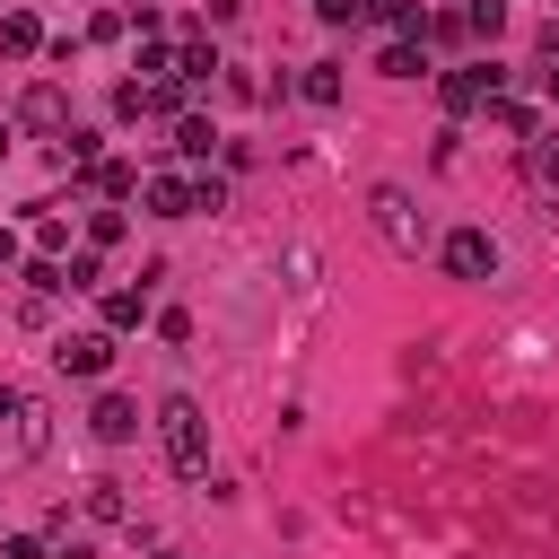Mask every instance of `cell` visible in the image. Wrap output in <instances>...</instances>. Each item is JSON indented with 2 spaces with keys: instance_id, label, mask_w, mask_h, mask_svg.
Here are the masks:
<instances>
[{
  "instance_id": "6da1fadb",
  "label": "cell",
  "mask_w": 559,
  "mask_h": 559,
  "mask_svg": "<svg viewBox=\"0 0 559 559\" xmlns=\"http://www.w3.org/2000/svg\"><path fill=\"white\" fill-rule=\"evenodd\" d=\"M157 437H166V463H175L183 480H210V419H201L192 393H166V402H157Z\"/></svg>"
},
{
  "instance_id": "7a4b0ae2",
  "label": "cell",
  "mask_w": 559,
  "mask_h": 559,
  "mask_svg": "<svg viewBox=\"0 0 559 559\" xmlns=\"http://www.w3.org/2000/svg\"><path fill=\"white\" fill-rule=\"evenodd\" d=\"M367 218H376V236H384L402 262H419V253L437 245V236H428V210H419L402 183H376V192H367Z\"/></svg>"
},
{
  "instance_id": "3957f363",
  "label": "cell",
  "mask_w": 559,
  "mask_h": 559,
  "mask_svg": "<svg viewBox=\"0 0 559 559\" xmlns=\"http://www.w3.org/2000/svg\"><path fill=\"white\" fill-rule=\"evenodd\" d=\"M437 96H445V114H489V105L507 96V70H498V61H472V70H437Z\"/></svg>"
},
{
  "instance_id": "277c9868",
  "label": "cell",
  "mask_w": 559,
  "mask_h": 559,
  "mask_svg": "<svg viewBox=\"0 0 559 559\" xmlns=\"http://www.w3.org/2000/svg\"><path fill=\"white\" fill-rule=\"evenodd\" d=\"M114 122H183V87L175 79H122L114 87Z\"/></svg>"
},
{
  "instance_id": "5b68a950",
  "label": "cell",
  "mask_w": 559,
  "mask_h": 559,
  "mask_svg": "<svg viewBox=\"0 0 559 559\" xmlns=\"http://www.w3.org/2000/svg\"><path fill=\"white\" fill-rule=\"evenodd\" d=\"M437 253H445L454 280H498V236H489V227H445Z\"/></svg>"
},
{
  "instance_id": "8992f818",
  "label": "cell",
  "mask_w": 559,
  "mask_h": 559,
  "mask_svg": "<svg viewBox=\"0 0 559 559\" xmlns=\"http://www.w3.org/2000/svg\"><path fill=\"white\" fill-rule=\"evenodd\" d=\"M17 131H70V96L52 87V79H26V96H17Z\"/></svg>"
},
{
  "instance_id": "52a82bcc",
  "label": "cell",
  "mask_w": 559,
  "mask_h": 559,
  "mask_svg": "<svg viewBox=\"0 0 559 559\" xmlns=\"http://www.w3.org/2000/svg\"><path fill=\"white\" fill-rule=\"evenodd\" d=\"M52 367L61 376H105L114 367V332H61L52 341Z\"/></svg>"
},
{
  "instance_id": "ba28073f",
  "label": "cell",
  "mask_w": 559,
  "mask_h": 559,
  "mask_svg": "<svg viewBox=\"0 0 559 559\" xmlns=\"http://www.w3.org/2000/svg\"><path fill=\"white\" fill-rule=\"evenodd\" d=\"M87 437H96V445H131V437H140V402H131V393H96Z\"/></svg>"
},
{
  "instance_id": "9c48e42d",
  "label": "cell",
  "mask_w": 559,
  "mask_h": 559,
  "mask_svg": "<svg viewBox=\"0 0 559 559\" xmlns=\"http://www.w3.org/2000/svg\"><path fill=\"white\" fill-rule=\"evenodd\" d=\"M79 515H87V524H140V515H131V489H122L114 472H96V480L79 489Z\"/></svg>"
},
{
  "instance_id": "30bf717a",
  "label": "cell",
  "mask_w": 559,
  "mask_h": 559,
  "mask_svg": "<svg viewBox=\"0 0 559 559\" xmlns=\"http://www.w3.org/2000/svg\"><path fill=\"white\" fill-rule=\"evenodd\" d=\"M0 52H9V61H35V52H52L44 17H35V9H0Z\"/></svg>"
},
{
  "instance_id": "8fae6325",
  "label": "cell",
  "mask_w": 559,
  "mask_h": 559,
  "mask_svg": "<svg viewBox=\"0 0 559 559\" xmlns=\"http://www.w3.org/2000/svg\"><path fill=\"white\" fill-rule=\"evenodd\" d=\"M358 17H376L393 44H419V35H428V9H419V0H358Z\"/></svg>"
},
{
  "instance_id": "7c38bea8",
  "label": "cell",
  "mask_w": 559,
  "mask_h": 559,
  "mask_svg": "<svg viewBox=\"0 0 559 559\" xmlns=\"http://www.w3.org/2000/svg\"><path fill=\"white\" fill-rule=\"evenodd\" d=\"M148 280H166V271L148 262L140 288H105V332H140V314H148Z\"/></svg>"
},
{
  "instance_id": "4fadbf2b",
  "label": "cell",
  "mask_w": 559,
  "mask_h": 559,
  "mask_svg": "<svg viewBox=\"0 0 559 559\" xmlns=\"http://www.w3.org/2000/svg\"><path fill=\"white\" fill-rule=\"evenodd\" d=\"M140 192H148V210H157V218H192V175H148Z\"/></svg>"
},
{
  "instance_id": "5bb4252c",
  "label": "cell",
  "mask_w": 559,
  "mask_h": 559,
  "mask_svg": "<svg viewBox=\"0 0 559 559\" xmlns=\"http://www.w3.org/2000/svg\"><path fill=\"white\" fill-rule=\"evenodd\" d=\"M210 70H218V52H210L201 35H183V44H175V87H210Z\"/></svg>"
},
{
  "instance_id": "9a60e30c",
  "label": "cell",
  "mask_w": 559,
  "mask_h": 559,
  "mask_svg": "<svg viewBox=\"0 0 559 559\" xmlns=\"http://www.w3.org/2000/svg\"><path fill=\"white\" fill-rule=\"evenodd\" d=\"M87 192H96V201H131V192H140V175H131L122 157H96V166H87Z\"/></svg>"
},
{
  "instance_id": "2e32d148",
  "label": "cell",
  "mask_w": 559,
  "mask_h": 559,
  "mask_svg": "<svg viewBox=\"0 0 559 559\" xmlns=\"http://www.w3.org/2000/svg\"><path fill=\"white\" fill-rule=\"evenodd\" d=\"M524 175H533L542 192H559V131H533V140H524Z\"/></svg>"
},
{
  "instance_id": "e0dca14e",
  "label": "cell",
  "mask_w": 559,
  "mask_h": 559,
  "mask_svg": "<svg viewBox=\"0 0 559 559\" xmlns=\"http://www.w3.org/2000/svg\"><path fill=\"white\" fill-rule=\"evenodd\" d=\"M35 253H44V262H61V253H70V218H61V210H44V201H35Z\"/></svg>"
},
{
  "instance_id": "ac0fdd59",
  "label": "cell",
  "mask_w": 559,
  "mask_h": 559,
  "mask_svg": "<svg viewBox=\"0 0 559 559\" xmlns=\"http://www.w3.org/2000/svg\"><path fill=\"white\" fill-rule=\"evenodd\" d=\"M9 419H17V454H44V402H35V393H17V402H9Z\"/></svg>"
},
{
  "instance_id": "d6986e66",
  "label": "cell",
  "mask_w": 559,
  "mask_h": 559,
  "mask_svg": "<svg viewBox=\"0 0 559 559\" xmlns=\"http://www.w3.org/2000/svg\"><path fill=\"white\" fill-rule=\"evenodd\" d=\"M376 70H384V79H428V52H419V44H384Z\"/></svg>"
},
{
  "instance_id": "ffe728a7",
  "label": "cell",
  "mask_w": 559,
  "mask_h": 559,
  "mask_svg": "<svg viewBox=\"0 0 559 559\" xmlns=\"http://www.w3.org/2000/svg\"><path fill=\"white\" fill-rule=\"evenodd\" d=\"M297 96H306V105H341V70H332V61H306Z\"/></svg>"
},
{
  "instance_id": "44dd1931",
  "label": "cell",
  "mask_w": 559,
  "mask_h": 559,
  "mask_svg": "<svg viewBox=\"0 0 559 559\" xmlns=\"http://www.w3.org/2000/svg\"><path fill=\"white\" fill-rule=\"evenodd\" d=\"M489 122H498L507 140H533V131H542V114H533V105H515V96H498V105H489Z\"/></svg>"
},
{
  "instance_id": "7402d4cb",
  "label": "cell",
  "mask_w": 559,
  "mask_h": 559,
  "mask_svg": "<svg viewBox=\"0 0 559 559\" xmlns=\"http://www.w3.org/2000/svg\"><path fill=\"white\" fill-rule=\"evenodd\" d=\"M210 148H218V131H210L201 114H183V122H175V157H192V166H201Z\"/></svg>"
},
{
  "instance_id": "603a6c76",
  "label": "cell",
  "mask_w": 559,
  "mask_h": 559,
  "mask_svg": "<svg viewBox=\"0 0 559 559\" xmlns=\"http://www.w3.org/2000/svg\"><path fill=\"white\" fill-rule=\"evenodd\" d=\"M122 236H131V218H122L114 201H105V210H87V245H96V253H105V245H122Z\"/></svg>"
},
{
  "instance_id": "cb8c5ba5",
  "label": "cell",
  "mask_w": 559,
  "mask_h": 559,
  "mask_svg": "<svg viewBox=\"0 0 559 559\" xmlns=\"http://www.w3.org/2000/svg\"><path fill=\"white\" fill-rule=\"evenodd\" d=\"M61 280H70V297L105 288V262H96V245H87V253H70V262H61Z\"/></svg>"
},
{
  "instance_id": "d4e9b609",
  "label": "cell",
  "mask_w": 559,
  "mask_h": 559,
  "mask_svg": "<svg viewBox=\"0 0 559 559\" xmlns=\"http://www.w3.org/2000/svg\"><path fill=\"white\" fill-rule=\"evenodd\" d=\"M26 297H70V280H61V262H44V253H35V262H26Z\"/></svg>"
},
{
  "instance_id": "484cf974",
  "label": "cell",
  "mask_w": 559,
  "mask_h": 559,
  "mask_svg": "<svg viewBox=\"0 0 559 559\" xmlns=\"http://www.w3.org/2000/svg\"><path fill=\"white\" fill-rule=\"evenodd\" d=\"M498 17H507L498 0H472V9H463V35H498Z\"/></svg>"
},
{
  "instance_id": "4316f807",
  "label": "cell",
  "mask_w": 559,
  "mask_h": 559,
  "mask_svg": "<svg viewBox=\"0 0 559 559\" xmlns=\"http://www.w3.org/2000/svg\"><path fill=\"white\" fill-rule=\"evenodd\" d=\"M192 210H227V183L218 175H192Z\"/></svg>"
},
{
  "instance_id": "83f0119b",
  "label": "cell",
  "mask_w": 559,
  "mask_h": 559,
  "mask_svg": "<svg viewBox=\"0 0 559 559\" xmlns=\"http://www.w3.org/2000/svg\"><path fill=\"white\" fill-rule=\"evenodd\" d=\"M0 559H44V542H26V533H17V542H0Z\"/></svg>"
},
{
  "instance_id": "f1b7e54d",
  "label": "cell",
  "mask_w": 559,
  "mask_h": 559,
  "mask_svg": "<svg viewBox=\"0 0 559 559\" xmlns=\"http://www.w3.org/2000/svg\"><path fill=\"white\" fill-rule=\"evenodd\" d=\"M61 559H96V542H87V533H70V542H61Z\"/></svg>"
},
{
  "instance_id": "f546056e",
  "label": "cell",
  "mask_w": 559,
  "mask_h": 559,
  "mask_svg": "<svg viewBox=\"0 0 559 559\" xmlns=\"http://www.w3.org/2000/svg\"><path fill=\"white\" fill-rule=\"evenodd\" d=\"M201 9H210V17H218V26H227V17H236V9H245V0H201Z\"/></svg>"
},
{
  "instance_id": "4dcf8cb0",
  "label": "cell",
  "mask_w": 559,
  "mask_h": 559,
  "mask_svg": "<svg viewBox=\"0 0 559 559\" xmlns=\"http://www.w3.org/2000/svg\"><path fill=\"white\" fill-rule=\"evenodd\" d=\"M542 96H550V105H559V70H542Z\"/></svg>"
},
{
  "instance_id": "1f68e13d",
  "label": "cell",
  "mask_w": 559,
  "mask_h": 559,
  "mask_svg": "<svg viewBox=\"0 0 559 559\" xmlns=\"http://www.w3.org/2000/svg\"><path fill=\"white\" fill-rule=\"evenodd\" d=\"M0 157H9V114H0Z\"/></svg>"
}]
</instances>
